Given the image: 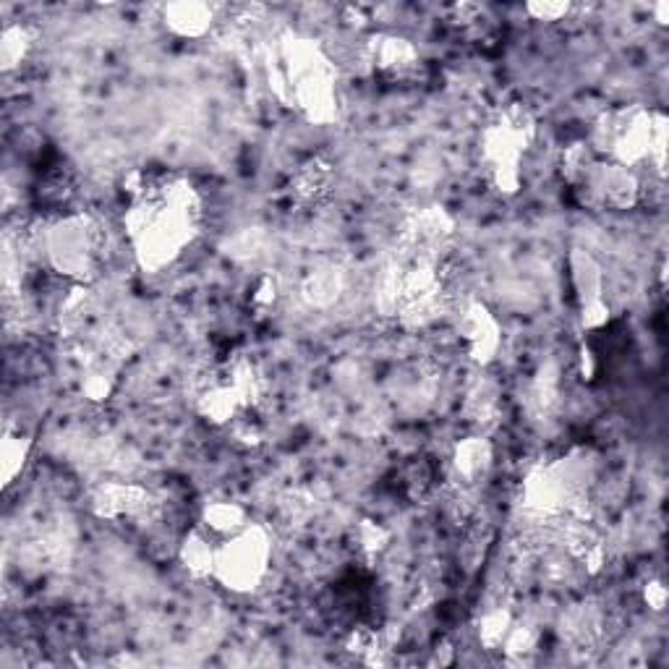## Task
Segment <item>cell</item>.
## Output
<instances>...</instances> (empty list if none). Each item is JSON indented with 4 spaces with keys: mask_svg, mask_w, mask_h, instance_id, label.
<instances>
[{
    "mask_svg": "<svg viewBox=\"0 0 669 669\" xmlns=\"http://www.w3.org/2000/svg\"><path fill=\"white\" fill-rule=\"evenodd\" d=\"M102 228L89 217H71L48 233L45 249L58 272L87 280L102 254Z\"/></svg>",
    "mask_w": 669,
    "mask_h": 669,
    "instance_id": "1",
    "label": "cell"
},
{
    "mask_svg": "<svg viewBox=\"0 0 669 669\" xmlns=\"http://www.w3.org/2000/svg\"><path fill=\"white\" fill-rule=\"evenodd\" d=\"M270 562V539L264 528L246 526L241 534L225 539L217 547L215 573L228 588L236 591H251L267 573Z\"/></svg>",
    "mask_w": 669,
    "mask_h": 669,
    "instance_id": "2",
    "label": "cell"
},
{
    "mask_svg": "<svg viewBox=\"0 0 669 669\" xmlns=\"http://www.w3.org/2000/svg\"><path fill=\"white\" fill-rule=\"evenodd\" d=\"M92 510L100 518H108V521H121V518L142 521V518H152L155 515L157 502L144 487L110 481V484H105V487H100L95 492V497H92Z\"/></svg>",
    "mask_w": 669,
    "mask_h": 669,
    "instance_id": "3",
    "label": "cell"
},
{
    "mask_svg": "<svg viewBox=\"0 0 669 669\" xmlns=\"http://www.w3.org/2000/svg\"><path fill=\"white\" fill-rule=\"evenodd\" d=\"M369 63L379 76L390 82H406L419 71V53L413 50L411 42L398 37H379L369 50Z\"/></svg>",
    "mask_w": 669,
    "mask_h": 669,
    "instance_id": "4",
    "label": "cell"
},
{
    "mask_svg": "<svg viewBox=\"0 0 669 669\" xmlns=\"http://www.w3.org/2000/svg\"><path fill=\"white\" fill-rule=\"evenodd\" d=\"M460 335L466 340L468 353L476 361H489L492 353L497 351V345H500V327L481 304L468 306L463 322H460Z\"/></svg>",
    "mask_w": 669,
    "mask_h": 669,
    "instance_id": "5",
    "label": "cell"
},
{
    "mask_svg": "<svg viewBox=\"0 0 669 669\" xmlns=\"http://www.w3.org/2000/svg\"><path fill=\"white\" fill-rule=\"evenodd\" d=\"M489 460H492V450L484 440H468L455 450V476L463 479L466 484H474L481 476L487 474Z\"/></svg>",
    "mask_w": 669,
    "mask_h": 669,
    "instance_id": "6",
    "label": "cell"
},
{
    "mask_svg": "<svg viewBox=\"0 0 669 669\" xmlns=\"http://www.w3.org/2000/svg\"><path fill=\"white\" fill-rule=\"evenodd\" d=\"M215 555L217 547H212L210 536L202 534V531H191L186 536L181 547V560L186 565L191 575L196 578H204V575L215 573Z\"/></svg>",
    "mask_w": 669,
    "mask_h": 669,
    "instance_id": "7",
    "label": "cell"
},
{
    "mask_svg": "<svg viewBox=\"0 0 669 669\" xmlns=\"http://www.w3.org/2000/svg\"><path fill=\"white\" fill-rule=\"evenodd\" d=\"M204 526L210 528V534L230 539L241 534L249 523H246V510L236 502H212L204 510Z\"/></svg>",
    "mask_w": 669,
    "mask_h": 669,
    "instance_id": "8",
    "label": "cell"
},
{
    "mask_svg": "<svg viewBox=\"0 0 669 669\" xmlns=\"http://www.w3.org/2000/svg\"><path fill=\"white\" fill-rule=\"evenodd\" d=\"M330 178V165L322 163L319 157L317 160H309V163L298 168L296 178H293V194L301 202H317L319 196L327 194V189H330Z\"/></svg>",
    "mask_w": 669,
    "mask_h": 669,
    "instance_id": "9",
    "label": "cell"
},
{
    "mask_svg": "<svg viewBox=\"0 0 669 669\" xmlns=\"http://www.w3.org/2000/svg\"><path fill=\"white\" fill-rule=\"evenodd\" d=\"M345 288L343 272H338L335 267H327V270L311 272L304 283V298L311 306H330L340 298Z\"/></svg>",
    "mask_w": 669,
    "mask_h": 669,
    "instance_id": "10",
    "label": "cell"
},
{
    "mask_svg": "<svg viewBox=\"0 0 669 669\" xmlns=\"http://www.w3.org/2000/svg\"><path fill=\"white\" fill-rule=\"evenodd\" d=\"M212 11L207 6H170L168 8V24L181 34H202L210 27Z\"/></svg>",
    "mask_w": 669,
    "mask_h": 669,
    "instance_id": "11",
    "label": "cell"
},
{
    "mask_svg": "<svg viewBox=\"0 0 669 669\" xmlns=\"http://www.w3.org/2000/svg\"><path fill=\"white\" fill-rule=\"evenodd\" d=\"M29 48V37L27 32L21 27L6 29L3 32V48H0V55H3V68H14L19 66L24 53Z\"/></svg>",
    "mask_w": 669,
    "mask_h": 669,
    "instance_id": "12",
    "label": "cell"
},
{
    "mask_svg": "<svg viewBox=\"0 0 669 669\" xmlns=\"http://www.w3.org/2000/svg\"><path fill=\"white\" fill-rule=\"evenodd\" d=\"M24 447H27V442H21V437H6V442H3V468H6V481H11L16 468L24 463Z\"/></svg>",
    "mask_w": 669,
    "mask_h": 669,
    "instance_id": "13",
    "label": "cell"
},
{
    "mask_svg": "<svg viewBox=\"0 0 669 669\" xmlns=\"http://www.w3.org/2000/svg\"><path fill=\"white\" fill-rule=\"evenodd\" d=\"M646 602H649L654 609L664 607V602H667V591H664L662 583H649V588H646Z\"/></svg>",
    "mask_w": 669,
    "mask_h": 669,
    "instance_id": "14",
    "label": "cell"
},
{
    "mask_svg": "<svg viewBox=\"0 0 669 669\" xmlns=\"http://www.w3.org/2000/svg\"><path fill=\"white\" fill-rule=\"evenodd\" d=\"M528 11L539 16V19L549 21V19H557V16H562V14H568V6H547V3H544V6H528Z\"/></svg>",
    "mask_w": 669,
    "mask_h": 669,
    "instance_id": "15",
    "label": "cell"
}]
</instances>
